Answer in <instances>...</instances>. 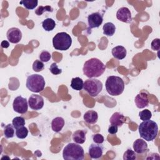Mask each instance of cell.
<instances>
[{
    "label": "cell",
    "mask_w": 160,
    "mask_h": 160,
    "mask_svg": "<svg viewBox=\"0 0 160 160\" xmlns=\"http://www.w3.org/2000/svg\"><path fill=\"white\" fill-rule=\"evenodd\" d=\"M106 70L104 63L98 58H91L84 62L82 71L84 74L89 78L101 76Z\"/></svg>",
    "instance_id": "1"
},
{
    "label": "cell",
    "mask_w": 160,
    "mask_h": 160,
    "mask_svg": "<svg viewBox=\"0 0 160 160\" xmlns=\"http://www.w3.org/2000/svg\"><path fill=\"white\" fill-rule=\"evenodd\" d=\"M140 136L147 141L154 140L158 133V126L157 123L152 120L143 121L138 127Z\"/></svg>",
    "instance_id": "2"
},
{
    "label": "cell",
    "mask_w": 160,
    "mask_h": 160,
    "mask_svg": "<svg viewBox=\"0 0 160 160\" xmlns=\"http://www.w3.org/2000/svg\"><path fill=\"white\" fill-rule=\"evenodd\" d=\"M106 89L111 96H119L124 89V82L122 78L116 76L108 77L105 82Z\"/></svg>",
    "instance_id": "3"
},
{
    "label": "cell",
    "mask_w": 160,
    "mask_h": 160,
    "mask_svg": "<svg viewBox=\"0 0 160 160\" xmlns=\"http://www.w3.org/2000/svg\"><path fill=\"white\" fill-rule=\"evenodd\" d=\"M62 157L66 160H82L84 158V149L78 143L70 142L64 148Z\"/></svg>",
    "instance_id": "4"
},
{
    "label": "cell",
    "mask_w": 160,
    "mask_h": 160,
    "mask_svg": "<svg viewBox=\"0 0 160 160\" xmlns=\"http://www.w3.org/2000/svg\"><path fill=\"white\" fill-rule=\"evenodd\" d=\"M72 39L69 34L65 32L57 33L52 39L53 47L60 51L68 50L71 46Z\"/></svg>",
    "instance_id": "5"
},
{
    "label": "cell",
    "mask_w": 160,
    "mask_h": 160,
    "mask_svg": "<svg viewBox=\"0 0 160 160\" xmlns=\"http://www.w3.org/2000/svg\"><path fill=\"white\" fill-rule=\"evenodd\" d=\"M45 80L43 76L37 74L29 76L26 79V86L33 92H39L42 91L45 86Z\"/></svg>",
    "instance_id": "6"
},
{
    "label": "cell",
    "mask_w": 160,
    "mask_h": 160,
    "mask_svg": "<svg viewBox=\"0 0 160 160\" xmlns=\"http://www.w3.org/2000/svg\"><path fill=\"white\" fill-rule=\"evenodd\" d=\"M84 89L92 97L97 96L102 89V83L96 78H89L85 81Z\"/></svg>",
    "instance_id": "7"
},
{
    "label": "cell",
    "mask_w": 160,
    "mask_h": 160,
    "mask_svg": "<svg viewBox=\"0 0 160 160\" xmlns=\"http://www.w3.org/2000/svg\"><path fill=\"white\" fill-rule=\"evenodd\" d=\"M27 99L21 96H18L14 98L12 103V108L15 112L19 114H24L28 109Z\"/></svg>",
    "instance_id": "8"
},
{
    "label": "cell",
    "mask_w": 160,
    "mask_h": 160,
    "mask_svg": "<svg viewBox=\"0 0 160 160\" xmlns=\"http://www.w3.org/2000/svg\"><path fill=\"white\" fill-rule=\"evenodd\" d=\"M103 17L102 15L99 12H93L89 14L88 17V22L89 25V29L96 28L100 26L102 23Z\"/></svg>",
    "instance_id": "9"
},
{
    "label": "cell",
    "mask_w": 160,
    "mask_h": 160,
    "mask_svg": "<svg viewBox=\"0 0 160 160\" xmlns=\"http://www.w3.org/2000/svg\"><path fill=\"white\" fill-rule=\"evenodd\" d=\"M28 104L33 110H39L44 106L43 98L38 94H32L28 99Z\"/></svg>",
    "instance_id": "10"
},
{
    "label": "cell",
    "mask_w": 160,
    "mask_h": 160,
    "mask_svg": "<svg viewBox=\"0 0 160 160\" xmlns=\"http://www.w3.org/2000/svg\"><path fill=\"white\" fill-rule=\"evenodd\" d=\"M6 37L10 42L16 44L21 41L22 38V32L18 28H11L8 30Z\"/></svg>",
    "instance_id": "11"
},
{
    "label": "cell",
    "mask_w": 160,
    "mask_h": 160,
    "mask_svg": "<svg viewBox=\"0 0 160 160\" xmlns=\"http://www.w3.org/2000/svg\"><path fill=\"white\" fill-rule=\"evenodd\" d=\"M116 18L120 21L126 23H131L132 22V16L130 10L126 7L119 8L116 12Z\"/></svg>",
    "instance_id": "12"
},
{
    "label": "cell",
    "mask_w": 160,
    "mask_h": 160,
    "mask_svg": "<svg viewBox=\"0 0 160 160\" xmlns=\"http://www.w3.org/2000/svg\"><path fill=\"white\" fill-rule=\"evenodd\" d=\"M104 147L101 144L92 143L91 144L88 149L89 154L92 159H99L102 156Z\"/></svg>",
    "instance_id": "13"
},
{
    "label": "cell",
    "mask_w": 160,
    "mask_h": 160,
    "mask_svg": "<svg viewBox=\"0 0 160 160\" xmlns=\"http://www.w3.org/2000/svg\"><path fill=\"white\" fill-rule=\"evenodd\" d=\"M134 102L137 108L139 109H142L148 106L149 99L148 95L144 92H141L138 94L135 97Z\"/></svg>",
    "instance_id": "14"
},
{
    "label": "cell",
    "mask_w": 160,
    "mask_h": 160,
    "mask_svg": "<svg viewBox=\"0 0 160 160\" xmlns=\"http://www.w3.org/2000/svg\"><path fill=\"white\" fill-rule=\"evenodd\" d=\"M132 147L136 153L142 154L146 152L148 149V144L144 140L142 139H138L133 142Z\"/></svg>",
    "instance_id": "15"
},
{
    "label": "cell",
    "mask_w": 160,
    "mask_h": 160,
    "mask_svg": "<svg viewBox=\"0 0 160 160\" xmlns=\"http://www.w3.org/2000/svg\"><path fill=\"white\" fill-rule=\"evenodd\" d=\"M126 118L124 115L119 112H116L113 113L109 119V122L111 124L116 125L118 127L121 126L125 122Z\"/></svg>",
    "instance_id": "16"
},
{
    "label": "cell",
    "mask_w": 160,
    "mask_h": 160,
    "mask_svg": "<svg viewBox=\"0 0 160 160\" xmlns=\"http://www.w3.org/2000/svg\"><path fill=\"white\" fill-rule=\"evenodd\" d=\"M112 56L118 59H123L126 56L127 54L126 49L124 47L122 46H117L112 48L111 51Z\"/></svg>",
    "instance_id": "17"
},
{
    "label": "cell",
    "mask_w": 160,
    "mask_h": 160,
    "mask_svg": "<svg viewBox=\"0 0 160 160\" xmlns=\"http://www.w3.org/2000/svg\"><path fill=\"white\" fill-rule=\"evenodd\" d=\"M84 120L88 124H95L98 119V112L94 110H89L86 112L83 116Z\"/></svg>",
    "instance_id": "18"
},
{
    "label": "cell",
    "mask_w": 160,
    "mask_h": 160,
    "mask_svg": "<svg viewBox=\"0 0 160 160\" xmlns=\"http://www.w3.org/2000/svg\"><path fill=\"white\" fill-rule=\"evenodd\" d=\"M64 125V120L61 117H56L52 120L51 128L53 131L56 132H59Z\"/></svg>",
    "instance_id": "19"
},
{
    "label": "cell",
    "mask_w": 160,
    "mask_h": 160,
    "mask_svg": "<svg viewBox=\"0 0 160 160\" xmlns=\"http://www.w3.org/2000/svg\"><path fill=\"white\" fill-rule=\"evenodd\" d=\"M72 140L78 144H83L86 141V132L84 130L79 129L72 134Z\"/></svg>",
    "instance_id": "20"
},
{
    "label": "cell",
    "mask_w": 160,
    "mask_h": 160,
    "mask_svg": "<svg viewBox=\"0 0 160 160\" xmlns=\"http://www.w3.org/2000/svg\"><path fill=\"white\" fill-rule=\"evenodd\" d=\"M102 30L103 34L104 35H106L108 36H112L116 31V27L113 23L108 22L104 24L102 27Z\"/></svg>",
    "instance_id": "21"
},
{
    "label": "cell",
    "mask_w": 160,
    "mask_h": 160,
    "mask_svg": "<svg viewBox=\"0 0 160 160\" xmlns=\"http://www.w3.org/2000/svg\"><path fill=\"white\" fill-rule=\"evenodd\" d=\"M84 82L82 79L79 77H76L72 79L71 82V87L76 91H80L83 88Z\"/></svg>",
    "instance_id": "22"
},
{
    "label": "cell",
    "mask_w": 160,
    "mask_h": 160,
    "mask_svg": "<svg viewBox=\"0 0 160 160\" xmlns=\"http://www.w3.org/2000/svg\"><path fill=\"white\" fill-rule=\"evenodd\" d=\"M42 26L45 31H51L56 27V22L52 18H46L42 21Z\"/></svg>",
    "instance_id": "23"
},
{
    "label": "cell",
    "mask_w": 160,
    "mask_h": 160,
    "mask_svg": "<svg viewBox=\"0 0 160 160\" xmlns=\"http://www.w3.org/2000/svg\"><path fill=\"white\" fill-rule=\"evenodd\" d=\"M19 3L28 9H33L37 6L38 1L37 0H22Z\"/></svg>",
    "instance_id": "24"
},
{
    "label": "cell",
    "mask_w": 160,
    "mask_h": 160,
    "mask_svg": "<svg viewBox=\"0 0 160 160\" xmlns=\"http://www.w3.org/2000/svg\"><path fill=\"white\" fill-rule=\"evenodd\" d=\"M4 136L9 139L12 138L14 136V127L12 124H8L4 128Z\"/></svg>",
    "instance_id": "25"
},
{
    "label": "cell",
    "mask_w": 160,
    "mask_h": 160,
    "mask_svg": "<svg viewBox=\"0 0 160 160\" xmlns=\"http://www.w3.org/2000/svg\"><path fill=\"white\" fill-rule=\"evenodd\" d=\"M28 134V130L25 126L16 129V136L19 139H24Z\"/></svg>",
    "instance_id": "26"
},
{
    "label": "cell",
    "mask_w": 160,
    "mask_h": 160,
    "mask_svg": "<svg viewBox=\"0 0 160 160\" xmlns=\"http://www.w3.org/2000/svg\"><path fill=\"white\" fill-rule=\"evenodd\" d=\"M12 124L15 129L24 126L25 125V119L21 116H17L13 118L12 121Z\"/></svg>",
    "instance_id": "27"
},
{
    "label": "cell",
    "mask_w": 160,
    "mask_h": 160,
    "mask_svg": "<svg viewBox=\"0 0 160 160\" xmlns=\"http://www.w3.org/2000/svg\"><path fill=\"white\" fill-rule=\"evenodd\" d=\"M136 159V154L134 151L131 149H128L123 154L124 160H134Z\"/></svg>",
    "instance_id": "28"
},
{
    "label": "cell",
    "mask_w": 160,
    "mask_h": 160,
    "mask_svg": "<svg viewBox=\"0 0 160 160\" xmlns=\"http://www.w3.org/2000/svg\"><path fill=\"white\" fill-rule=\"evenodd\" d=\"M53 9L50 6H39L36 10H35V13L38 16H41L42 15L44 12H52Z\"/></svg>",
    "instance_id": "29"
},
{
    "label": "cell",
    "mask_w": 160,
    "mask_h": 160,
    "mask_svg": "<svg viewBox=\"0 0 160 160\" xmlns=\"http://www.w3.org/2000/svg\"><path fill=\"white\" fill-rule=\"evenodd\" d=\"M139 116L142 121L149 120L152 118V112L149 109H144L139 112Z\"/></svg>",
    "instance_id": "30"
},
{
    "label": "cell",
    "mask_w": 160,
    "mask_h": 160,
    "mask_svg": "<svg viewBox=\"0 0 160 160\" xmlns=\"http://www.w3.org/2000/svg\"><path fill=\"white\" fill-rule=\"evenodd\" d=\"M44 65L41 61L36 60L32 64V69L35 72H40L44 69Z\"/></svg>",
    "instance_id": "31"
},
{
    "label": "cell",
    "mask_w": 160,
    "mask_h": 160,
    "mask_svg": "<svg viewBox=\"0 0 160 160\" xmlns=\"http://www.w3.org/2000/svg\"><path fill=\"white\" fill-rule=\"evenodd\" d=\"M51 58V54H50L49 52L47 51H43L39 54V59H40V61H41L42 62H48Z\"/></svg>",
    "instance_id": "32"
},
{
    "label": "cell",
    "mask_w": 160,
    "mask_h": 160,
    "mask_svg": "<svg viewBox=\"0 0 160 160\" xmlns=\"http://www.w3.org/2000/svg\"><path fill=\"white\" fill-rule=\"evenodd\" d=\"M50 72L54 75H58L59 74L62 72V69H59L57 65V63L56 62H53L51 64L50 68H49Z\"/></svg>",
    "instance_id": "33"
},
{
    "label": "cell",
    "mask_w": 160,
    "mask_h": 160,
    "mask_svg": "<svg viewBox=\"0 0 160 160\" xmlns=\"http://www.w3.org/2000/svg\"><path fill=\"white\" fill-rule=\"evenodd\" d=\"M92 141H94V142L97 143V144H102L104 141V137L102 136V134H101L99 133L94 134L92 136Z\"/></svg>",
    "instance_id": "34"
},
{
    "label": "cell",
    "mask_w": 160,
    "mask_h": 160,
    "mask_svg": "<svg viewBox=\"0 0 160 160\" xmlns=\"http://www.w3.org/2000/svg\"><path fill=\"white\" fill-rule=\"evenodd\" d=\"M151 48L154 51H159L160 49L159 39L156 38L153 39L151 43Z\"/></svg>",
    "instance_id": "35"
},
{
    "label": "cell",
    "mask_w": 160,
    "mask_h": 160,
    "mask_svg": "<svg viewBox=\"0 0 160 160\" xmlns=\"http://www.w3.org/2000/svg\"><path fill=\"white\" fill-rule=\"evenodd\" d=\"M118 126H116V125H113V124H111V126H109V127L108 128V132L111 134H116L117 132H118Z\"/></svg>",
    "instance_id": "36"
},
{
    "label": "cell",
    "mask_w": 160,
    "mask_h": 160,
    "mask_svg": "<svg viewBox=\"0 0 160 160\" xmlns=\"http://www.w3.org/2000/svg\"><path fill=\"white\" fill-rule=\"evenodd\" d=\"M1 47L2 48H8L9 46V43L8 41H7L6 40H4L1 42Z\"/></svg>",
    "instance_id": "37"
}]
</instances>
